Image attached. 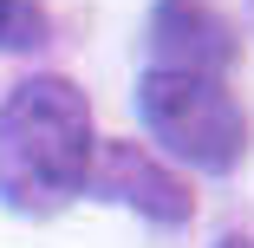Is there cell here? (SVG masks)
<instances>
[{
    "label": "cell",
    "instance_id": "1",
    "mask_svg": "<svg viewBox=\"0 0 254 248\" xmlns=\"http://www.w3.org/2000/svg\"><path fill=\"white\" fill-rule=\"evenodd\" d=\"M91 105L72 79H26L0 105V203L53 216L91 183Z\"/></svg>",
    "mask_w": 254,
    "mask_h": 248
},
{
    "label": "cell",
    "instance_id": "2",
    "mask_svg": "<svg viewBox=\"0 0 254 248\" xmlns=\"http://www.w3.org/2000/svg\"><path fill=\"white\" fill-rule=\"evenodd\" d=\"M137 111L150 124V137L163 144L170 157H183L189 170L228 176L248 151V118L235 105V91L222 79L202 72H157L150 66L137 79Z\"/></svg>",
    "mask_w": 254,
    "mask_h": 248
},
{
    "label": "cell",
    "instance_id": "3",
    "mask_svg": "<svg viewBox=\"0 0 254 248\" xmlns=\"http://www.w3.org/2000/svg\"><path fill=\"white\" fill-rule=\"evenodd\" d=\"M150 53H157V72L222 79L235 66V53H241V39L209 0H157V13H150Z\"/></svg>",
    "mask_w": 254,
    "mask_h": 248
},
{
    "label": "cell",
    "instance_id": "4",
    "mask_svg": "<svg viewBox=\"0 0 254 248\" xmlns=\"http://www.w3.org/2000/svg\"><path fill=\"white\" fill-rule=\"evenodd\" d=\"M91 176H98L105 196H118V203L157 216V222H189V209H195L189 189L150 157V151H137V144H105V157H91Z\"/></svg>",
    "mask_w": 254,
    "mask_h": 248
},
{
    "label": "cell",
    "instance_id": "5",
    "mask_svg": "<svg viewBox=\"0 0 254 248\" xmlns=\"http://www.w3.org/2000/svg\"><path fill=\"white\" fill-rule=\"evenodd\" d=\"M53 20L39 0H0V53H39Z\"/></svg>",
    "mask_w": 254,
    "mask_h": 248
},
{
    "label": "cell",
    "instance_id": "6",
    "mask_svg": "<svg viewBox=\"0 0 254 248\" xmlns=\"http://www.w3.org/2000/svg\"><path fill=\"white\" fill-rule=\"evenodd\" d=\"M222 248H254V242H241V235H228V242H222Z\"/></svg>",
    "mask_w": 254,
    "mask_h": 248
}]
</instances>
